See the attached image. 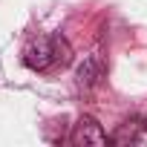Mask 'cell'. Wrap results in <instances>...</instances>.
I'll return each mask as SVG.
<instances>
[{"label": "cell", "instance_id": "obj_1", "mask_svg": "<svg viewBox=\"0 0 147 147\" xmlns=\"http://www.w3.org/2000/svg\"><path fill=\"white\" fill-rule=\"evenodd\" d=\"M72 61V49L61 35H40L32 38L23 49V63L35 72H55Z\"/></svg>", "mask_w": 147, "mask_h": 147}, {"label": "cell", "instance_id": "obj_2", "mask_svg": "<svg viewBox=\"0 0 147 147\" xmlns=\"http://www.w3.org/2000/svg\"><path fill=\"white\" fill-rule=\"evenodd\" d=\"M72 141L75 144H107V133L101 130V124L90 115H84L78 124H75V133H72Z\"/></svg>", "mask_w": 147, "mask_h": 147}]
</instances>
